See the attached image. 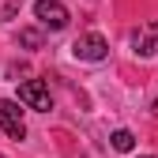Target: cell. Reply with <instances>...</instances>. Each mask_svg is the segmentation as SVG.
Returning a JSON list of instances; mask_svg holds the SVG:
<instances>
[{"instance_id": "cell-4", "label": "cell", "mask_w": 158, "mask_h": 158, "mask_svg": "<svg viewBox=\"0 0 158 158\" xmlns=\"http://www.w3.org/2000/svg\"><path fill=\"white\" fill-rule=\"evenodd\" d=\"M72 53L79 56V60L98 64V60H106V56H109V42H106L102 34H83V38H75V42H72Z\"/></svg>"}, {"instance_id": "cell-3", "label": "cell", "mask_w": 158, "mask_h": 158, "mask_svg": "<svg viewBox=\"0 0 158 158\" xmlns=\"http://www.w3.org/2000/svg\"><path fill=\"white\" fill-rule=\"evenodd\" d=\"M19 102L27 109H38V113H49L53 109V94L42 79H27V83H19Z\"/></svg>"}, {"instance_id": "cell-6", "label": "cell", "mask_w": 158, "mask_h": 158, "mask_svg": "<svg viewBox=\"0 0 158 158\" xmlns=\"http://www.w3.org/2000/svg\"><path fill=\"white\" fill-rule=\"evenodd\" d=\"M42 42H45V34L38 27H23V30H19V45H23V49H42Z\"/></svg>"}, {"instance_id": "cell-8", "label": "cell", "mask_w": 158, "mask_h": 158, "mask_svg": "<svg viewBox=\"0 0 158 158\" xmlns=\"http://www.w3.org/2000/svg\"><path fill=\"white\" fill-rule=\"evenodd\" d=\"M143 158H154V154H143Z\"/></svg>"}, {"instance_id": "cell-2", "label": "cell", "mask_w": 158, "mask_h": 158, "mask_svg": "<svg viewBox=\"0 0 158 158\" xmlns=\"http://www.w3.org/2000/svg\"><path fill=\"white\" fill-rule=\"evenodd\" d=\"M34 19L45 30H64L72 15H68V8L60 4V0H34Z\"/></svg>"}, {"instance_id": "cell-7", "label": "cell", "mask_w": 158, "mask_h": 158, "mask_svg": "<svg viewBox=\"0 0 158 158\" xmlns=\"http://www.w3.org/2000/svg\"><path fill=\"white\" fill-rule=\"evenodd\" d=\"M109 147H113V151H132V147H135V135H132L128 128H117V132L109 135Z\"/></svg>"}, {"instance_id": "cell-5", "label": "cell", "mask_w": 158, "mask_h": 158, "mask_svg": "<svg viewBox=\"0 0 158 158\" xmlns=\"http://www.w3.org/2000/svg\"><path fill=\"white\" fill-rule=\"evenodd\" d=\"M158 45V19H151V23H143L139 30L132 34V49L139 53V56H151Z\"/></svg>"}, {"instance_id": "cell-1", "label": "cell", "mask_w": 158, "mask_h": 158, "mask_svg": "<svg viewBox=\"0 0 158 158\" xmlns=\"http://www.w3.org/2000/svg\"><path fill=\"white\" fill-rule=\"evenodd\" d=\"M0 128L8 132V139H27V121H23V109H19L15 98H0Z\"/></svg>"}]
</instances>
